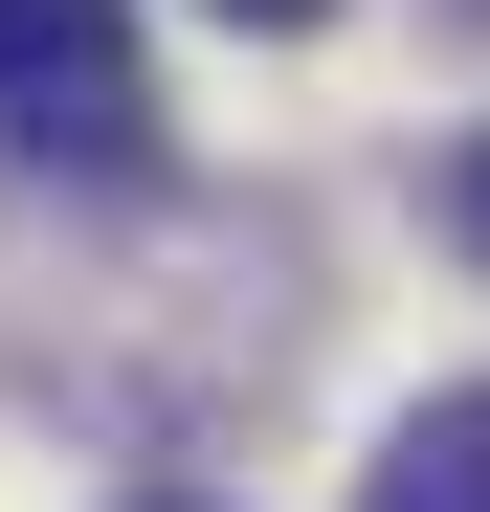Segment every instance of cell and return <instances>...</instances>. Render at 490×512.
Masks as SVG:
<instances>
[{
	"label": "cell",
	"instance_id": "1",
	"mask_svg": "<svg viewBox=\"0 0 490 512\" xmlns=\"http://www.w3.org/2000/svg\"><path fill=\"white\" fill-rule=\"evenodd\" d=\"M134 0H0V156H134Z\"/></svg>",
	"mask_w": 490,
	"mask_h": 512
},
{
	"label": "cell",
	"instance_id": "2",
	"mask_svg": "<svg viewBox=\"0 0 490 512\" xmlns=\"http://www.w3.org/2000/svg\"><path fill=\"white\" fill-rule=\"evenodd\" d=\"M357 512H490V379H446L424 423H401V446H379V490Z\"/></svg>",
	"mask_w": 490,
	"mask_h": 512
},
{
	"label": "cell",
	"instance_id": "3",
	"mask_svg": "<svg viewBox=\"0 0 490 512\" xmlns=\"http://www.w3.org/2000/svg\"><path fill=\"white\" fill-rule=\"evenodd\" d=\"M446 223H468V245H490V134H468V156H446Z\"/></svg>",
	"mask_w": 490,
	"mask_h": 512
},
{
	"label": "cell",
	"instance_id": "4",
	"mask_svg": "<svg viewBox=\"0 0 490 512\" xmlns=\"http://www.w3.org/2000/svg\"><path fill=\"white\" fill-rule=\"evenodd\" d=\"M223 23H245V45H290V23H335V0H223Z\"/></svg>",
	"mask_w": 490,
	"mask_h": 512
},
{
	"label": "cell",
	"instance_id": "5",
	"mask_svg": "<svg viewBox=\"0 0 490 512\" xmlns=\"http://www.w3.org/2000/svg\"><path fill=\"white\" fill-rule=\"evenodd\" d=\"M134 512H223V490H134Z\"/></svg>",
	"mask_w": 490,
	"mask_h": 512
},
{
	"label": "cell",
	"instance_id": "6",
	"mask_svg": "<svg viewBox=\"0 0 490 512\" xmlns=\"http://www.w3.org/2000/svg\"><path fill=\"white\" fill-rule=\"evenodd\" d=\"M468 23H490V0H468Z\"/></svg>",
	"mask_w": 490,
	"mask_h": 512
}]
</instances>
